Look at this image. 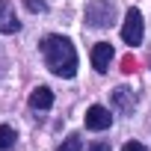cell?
<instances>
[{
	"mask_svg": "<svg viewBox=\"0 0 151 151\" xmlns=\"http://www.w3.org/2000/svg\"><path fill=\"white\" fill-rule=\"evenodd\" d=\"M42 56L47 59V68L62 80H71L77 74V47L65 36H45L42 39Z\"/></svg>",
	"mask_w": 151,
	"mask_h": 151,
	"instance_id": "obj_1",
	"label": "cell"
},
{
	"mask_svg": "<svg viewBox=\"0 0 151 151\" xmlns=\"http://www.w3.org/2000/svg\"><path fill=\"white\" fill-rule=\"evenodd\" d=\"M116 21V9L110 0H92V3L86 6V24L92 27H113Z\"/></svg>",
	"mask_w": 151,
	"mask_h": 151,
	"instance_id": "obj_2",
	"label": "cell"
},
{
	"mask_svg": "<svg viewBox=\"0 0 151 151\" xmlns=\"http://www.w3.org/2000/svg\"><path fill=\"white\" fill-rule=\"evenodd\" d=\"M122 39L130 47H136L142 42V15H139V9H127L124 24H122Z\"/></svg>",
	"mask_w": 151,
	"mask_h": 151,
	"instance_id": "obj_3",
	"label": "cell"
},
{
	"mask_svg": "<svg viewBox=\"0 0 151 151\" xmlns=\"http://www.w3.org/2000/svg\"><path fill=\"white\" fill-rule=\"evenodd\" d=\"M89 59H92V68H95L98 74H104V71L110 68V62H113V45H107V42H98V45L92 47Z\"/></svg>",
	"mask_w": 151,
	"mask_h": 151,
	"instance_id": "obj_4",
	"label": "cell"
},
{
	"mask_svg": "<svg viewBox=\"0 0 151 151\" xmlns=\"http://www.w3.org/2000/svg\"><path fill=\"white\" fill-rule=\"evenodd\" d=\"M110 124H113L110 110H104V107H98V104H92V107L86 110V127H89V130H107Z\"/></svg>",
	"mask_w": 151,
	"mask_h": 151,
	"instance_id": "obj_5",
	"label": "cell"
},
{
	"mask_svg": "<svg viewBox=\"0 0 151 151\" xmlns=\"http://www.w3.org/2000/svg\"><path fill=\"white\" fill-rule=\"evenodd\" d=\"M21 30V21L12 9L9 0H0V33H18Z\"/></svg>",
	"mask_w": 151,
	"mask_h": 151,
	"instance_id": "obj_6",
	"label": "cell"
},
{
	"mask_svg": "<svg viewBox=\"0 0 151 151\" xmlns=\"http://www.w3.org/2000/svg\"><path fill=\"white\" fill-rule=\"evenodd\" d=\"M50 104H53V92L47 86H36L30 95V107L33 110H50Z\"/></svg>",
	"mask_w": 151,
	"mask_h": 151,
	"instance_id": "obj_7",
	"label": "cell"
},
{
	"mask_svg": "<svg viewBox=\"0 0 151 151\" xmlns=\"http://www.w3.org/2000/svg\"><path fill=\"white\" fill-rule=\"evenodd\" d=\"M113 107L122 110V113H133V92L124 89V86L113 89Z\"/></svg>",
	"mask_w": 151,
	"mask_h": 151,
	"instance_id": "obj_8",
	"label": "cell"
},
{
	"mask_svg": "<svg viewBox=\"0 0 151 151\" xmlns=\"http://www.w3.org/2000/svg\"><path fill=\"white\" fill-rule=\"evenodd\" d=\"M15 139H18V133H15L9 124H3V127H0V151H9V148L15 145Z\"/></svg>",
	"mask_w": 151,
	"mask_h": 151,
	"instance_id": "obj_9",
	"label": "cell"
},
{
	"mask_svg": "<svg viewBox=\"0 0 151 151\" xmlns=\"http://www.w3.org/2000/svg\"><path fill=\"white\" fill-rule=\"evenodd\" d=\"M83 145H80V136H68V139H62V145L56 148V151H80Z\"/></svg>",
	"mask_w": 151,
	"mask_h": 151,
	"instance_id": "obj_10",
	"label": "cell"
},
{
	"mask_svg": "<svg viewBox=\"0 0 151 151\" xmlns=\"http://www.w3.org/2000/svg\"><path fill=\"white\" fill-rule=\"evenodd\" d=\"M24 6H27L30 12H45V9H47L45 0H24Z\"/></svg>",
	"mask_w": 151,
	"mask_h": 151,
	"instance_id": "obj_11",
	"label": "cell"
},
{
	"mask_svg": "<svg viewBox=\"0 0 151 151\" xmlns=\"http://www.w3.org/2000/svg\"><path fill=\"white\" fill-rule=\"evenodd\" d=\"M122 151H145V145H142V142H136V139H130V142H127Z\"/></svg>",
	"mask_w": 151,
	"mask_h": 151,
	"instance_id": "obj_12",
	"label": "cell"
},
{
	"mask_svg": "<svg viewBox=\"0 0 151 151\" xmlns=\"http://www.w3.org/2000/svg\"><path fill=\"white\" fill-rule=\"evenodd\" d=\"M89 151H110V145H107V142H95Z\"/></svg>",
	"mask_w": 151,
	"mask_h": 151,
	"instance_id": "obj_13",
	"label": "cell"
}]
</instances>
